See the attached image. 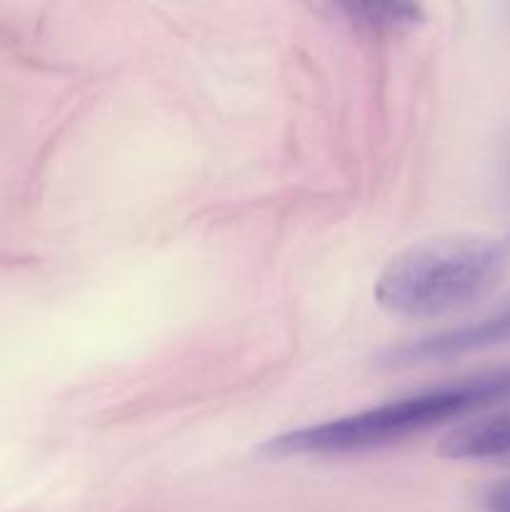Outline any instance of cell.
Returning a JSON list of instances; mask_svg holds the SVG:
<instances>
[{"label":"cell","instance_id":"6da1fadb","mask_svg":"<svg viewBox=\"0 0 510 512\" xmlns=\"http://www.w3.org/2000/svg\"><path fill=\"white\" fill-rule=\"evenodd\" d=\"M510 400V368L420 390L345 418L278 435L265 443L273 458L290 455H353L400 443L450 420L483 413Z\"/></svg>","mask_w":510,"mask_h":512},{"label":"cell","instance_id":"8992f818","mask_svg":"<svg viewBox=\"0 0 510 512\" xmlns=\"http://www.w3.org/2000/svg\"><path fill=\"white\" fill-rule=\"evenodd\" d=\"M483 508L488 512H510V478L498 480L485 490Z\"/></svg>","mask_w":510,"mask_h":512},{"label":"cell","instance_id":"5b68a950","mask_svg":"<svg viewBox=\"0 0 510 512\" xmlns=\"http://www.w3.org/2000/svg\"><path fill=\"white\" fill-rule=\"evenodd\" d=\"M340 15L355 28L370 30V33H393V30L413 28L423 10L408 3H343L335 5Z\"/></svg>","mask_w":510,"mask_h":512},{"label":"cell","instance_id":"3957f363","mask_svg":"<svg viewBox=\"0 0 510 512\" xmlns=\"http://www.w3.org/2000/svg\"><path fill=\"white\" fill-rule=\"evenodd\" d=\"M503 343H510V305L490 315H483V318L473 320V323L458 325V328L443 330V333L400 345V348L390 350L385 355L383 363L390 365V368L445 363V360L463 358V355L495 348V345Z\"/></svg>","mask_w":510,"mask_h":512},{"label":"cell","instance_id":"277c9868","mask_svg":"<svg viewBox=\"0 0 510 512\" xmlns=\"http://www.w3.org/2000/svg\"><path fill=\"white\" fill-rule=\"evenodd\" d=\"M438 455L450 460L510 458V410L455 428L440 440Z\"/></svg>","mask_w":510,"mask_h":512},{"label":"cell","instance_id":"7a4b0ae2","mask_svg":"<svg viewBox=\"0 0 510 512\" xmlns=\"http://www.w3.org/2000/svg\"><path fill=\"white\" fill-rule=\"evenodd\" d=\"M508 265L505 248L475 235L415 243L375 280V300L400 318H440L483 300Z\"/></svg>","mask_w":510,"mask_h":512}]
</instances>
